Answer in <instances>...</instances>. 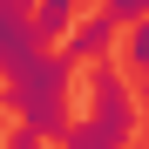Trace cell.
<instances>
[{
  "label": "cell",
  "instance_id": "obj_1",
  "mask_svg": "<svg viewBox=\"0 0 149 149\" xmlns=\"http://www.w3.org/2000/svg\"><path fill=\"white\" fill-rule=\"evenodd\" d=\"M0 95H7L14 122H27L41 136H61L74 122V61L41 47L34 61H20L14 74H0Z\"/></svg>",
  "mask_w": 149,
  "mask_h": 149
},
{
  "label": "cell",
  "instance_id": "obj_6",
  "mask_svg": "<svg viewBox=\"0 0 149 149\" xmlns=\"http://www.w3.org/2000/svg\"><path fill=\"white\" fill-rule=\"evenodd\" d=\"M0 149H47V136H41V129H27V122H20V129H7V136H0Z\"/></svg>",
  "mask_w": 149,
  "mask_h": 149
},
{
  "label": "cell",
  "instance_id": "obj_2",
  "mask_svg": "<svg viewBox=\"0 0 149 149\" xmlns=\"http://www.w3.org/2000/svg\"><path fill=\"white\" fill-rule=\"evenodd\" d=\"M88 95H95V109L61 129V149H129V136L142 129V109H136V95L109 54L88 61Z\"/></svg>",
  "mask_w": 149,
  "mask_h": 149
},
{
  "label": "cell",
  "instance_id": "obj_5",
  "mask_svg": "<svg viewBox=\"0 0 149 149\" xmlns=\"http://www.w3.org/2000/svg\"><path fill=\"white\" fill-rule=\"evenodd\" d=\"M129 68L149 81V14H142V20H129Z\"/></svg>",
  "mask_w": 149,
  "mask_h": 149
},
{
  "label": "cell",
  "instance_id": "obj_7",
  "mask_svg": "<svg viewBox=\"0 0 149 149\" xmlns=\"http://www.w3.org/2000/svg\"><path fill=\"white\" fill-rule=\"evenodd\" d=\"M102 7L122 20V27H129V20H142V14H149V0H102Z\"/></svg>",
  "mask_w": 149,
  "mask_h": 149
},
{
  "label": "cell",
  "instance_id": "obj_3",
  "mask_svg": "<svg viewBox=\"0 0 149 149\" xmlns=\"http://www.w3.org/2000/svg\"><path fill=\"white\" fill-rule=\"evenodd\" d=\"M34 7L41 0H0V74H14L20 61L41 54V27H34Z\"/></svg>",
  "mask_w": 149,
  "mask_h": 149
},
{
  "label": "cell",
  "instance_id": "obj_4",
  "mask_svg": "<svg viewBox=\"0 0 149 149\" xmlns=\"http://www.w3.org/2000/svg\"><path fill=\"white\" fill-rule=\"evenodd\" d=\"M115 34H122V20H115L109 7H95V14H81V27L61 34V54H68V61H102L109 47H115Z\"/></svg>",
  "mask_w": 149,
  "mask_h": 149
}]
</instances>
